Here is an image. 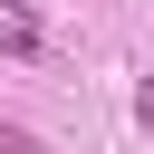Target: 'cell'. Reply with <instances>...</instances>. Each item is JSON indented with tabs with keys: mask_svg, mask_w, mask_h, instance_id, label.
I'll use <instances>...</instances> for the list:
<instances>
[{
	"mask_svg": "<svg viewBox=\"0 0 154 154\" xmlns=\"http://www.w3.org/2000/svg\"><path fill=\"white\" fill-rule=\"evenodd\" d=\"M135 125H144V135H154V77H144V87H135Z\"/></svg>",
	"mask_w": 154,
	"mask_h": 154,
	"instance_id": "obj_2",
	"label": "cell"
},
{
	"mask_svg": "<svg viewBox=\"0 0 154 154\" xmlns=\"http://www.w3.org/2000/svg\"><path fill=\"white\" fill-rule=\"evenodd\" d=\"M0 48H10V58H38V19L10 10V0H0Z\"/></svg>",
	"mask_w": 154,
	"mask_h": 154,
	"instance_id": "obj_1",
	"label": "cell"
},
{
	"mask_svg": "<svg viewBox=\"0 0 154 154\" xmlns=\"http://www.w3.org/2000/svg\"><path fill=\"white\" fill-rule=\"evenodd\" d=\"M0 154H38V144H29V135H19V125H0Z\"/></svg>",
	"mask_w": 154,
	"mask_h": 154,
	"instance_id": "obj_3",
	"label": "cell"
}]
</instances>
